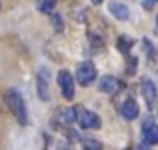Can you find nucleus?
Here are the masks:
<instances>
[{"mask_svg":"<svg viewBox=\"0 0 158 150\" xmlns=\"http://www.w3.org/2000/svg\"><path fill=\"white\" fill-rule=\"evenodd\" d=\"M4 100H6V106L10 108V112L14 114V118L18 120L22 126L28 124V110H26V102H24L22 94L16 88H8L4 92Z\"/></svg>","mask_w":158,"mask_h":150,"instance_id":"obj_1","label":"nucleus"},{"mask_svg":"<svg viewBox=\"0 0 158 150\" xmlns=\"http://www.w3.org/2000/svg\"><path fill=\"white\" fill-rule=\"evenodd\" d=\"M36 90H38V98L42 102L50 100V70L46 66L38 68V72H36Z\"/></svg>","mask_w":158,"mask_h":150,"instance_id":"obj_2","label":"nucleus"},{"mask_svg":"<svg viewBox=\"0 0 158 150\" xmlns=\"http://www.w3.org/2000/svg\"><path fill=\"white\" fill-rule=\"evenodd\" d=\"M76 122L80 128H100V118L98 114L86 110L82 106H76Z\"/></svg>","mask_w":158,"mask_h":150,"instance_id":"obj_3","label":"nucleus"},{"mask_svg":"<svg viewBox=\"0 0 158 150\" xmlns=\"http://www.w3.org/2000/svg\"><path fill=\"white\" fill-rule=\"evenodd\" d=\"M58 86H60V92L66 100L74 98V76L68 70H60L58 72Z\"/></svg>","mask_w":158,"mask_h":150,"instance_id":"obj_4","label":"nucleus"},{"mask_svg":"<svg viewBox=\"0 0 158 150\" xmlns=\"http://www.w3.org/2000/svg\"><path fill=\"white\" fill-rule=\"evenodd\" d=\"M76 80L80 82L82 86H88L96 80V68H94L92 62H82L76 70Z\"/></svg>","mask_w":158,"mask_h":150,"instance_id":"obj_5","label":"nucleus"},{"mask_svg":"<svg viewBox=\"0 0 158 150\" xmlns=\"http://www.w3.org/2000/svg\"><path fill=\"white\" fill-rule=\"evenodd\" d=\"M140 92H142V96H144L148 106L154 108V104L158 100V90H156V84L150 78H142V82H140Z\"/></svg>","mask_w":158,"mask_h":150,"instance_id":"obj_6","label":"nucleus"},{"mask_svg":"<svg viewBox=\"0 0 158 150\" xmlns=\"http://www.w3.org/2000/svg\"><path fill=\"white\" fill-rule=\"evenodd\" d=\"M138 112H140V108H138V102H136L134 98L124 100V104L120 106V114H122V118H126V120L138 118Z\"/></svg>","mask_w":158,"mask_h":150,"instance_id":"obj_7","label":"nucleus"},{"mask_svg":"<svg viewBox=\"0 0 158 150\" xmlns=\"http://www.w3.org/2000/svg\"><path fill=\"white\" fill-rule=\"evenodd\" d=\"M118 88H120V82L114 76H102L100 82H98V90L104 94H116Z\"/></svg>","mask_w":158,"mask_h":150,"instance_id":"obj_8","label":"nucleus"},{"mask_svg":"<svg viewBox=\"0 0 158 150\" xmlns=\"http://www.w3.org/2000/svg\"><path fill=\"white\" fill-rule=\"evenodd\" d=\"M144 130V142L146 144H158V124H154L152 120H146L142 126Z\"/></svg>","mask_w":158,"mask_h":150,"instance_id":"obj_9","label":"nucleus"},{"mask_svg":"<svg viewBox=\"0 0 158 150\" xmlns=\"http://www.w3.org/2000/svg\"><path fill=\"white\" fill-rule=\"evenodd\" d=\"M108 10H110V14L114 16V18H118V20H128V18H130L128 6H124L122 2H110Z\"/></svg>","mask_w":158,"mask_h":150,"instance_id":"obj_10","label":"nucleus"},{"mask_svg":"<svg viewBox=\"0 0 158 150\" xmlns=\"http://www.w3.org/2000/svg\"><path fill=\"white\" fill-rule=\"evenodd\" d=\"M58 120H60L62 124L76 122V108H60V110H58Z\"/></svg>","mask_w":158,"mask_h":150,"instance_id":"obj_11","label":"nucleus"},{"mask_svg":"<svg viewBox=\"0 0 158 150\" xmlns=\"http://www.w3.org/2000/svg\"><path fill=\"white\" fill-rule=\"evenodd\" d=\"M56 2L58 0H38V2H36V8H38L42 14H52Z\"/></svg>","mask_w":158,"mask_h":150,"instance_id":"obj_12","label":"nucleus"},{"mask_svg":"<svg viewBox=\"0 0 158 150\" xmlns=\"http://www.w3.org/2000/svg\"><path fill=\"white\" fill-rule=\"evenodd\" d=\"M118 48H120V52L128 54L130 48H132V38H128V36H120V38H118Z\"/></svg>","mask_w":158,"mask_h":150,"instance_id":"obj_13","label":"nucleus"},{"mask_svg":"<svg viewBox=\"0 0 158 150\" xmlns=\"http://www.w3.org/2000/svg\"><path fill=\"white\" fill-rule=\"evenodd\" d=\"M82 150H102V144L98 142V140L84 138V140H82Z\"/></svg>","mask_w":158,"mask_h":150,"instance_id":"obj_14","label":"nucleus"},{"mask_svg":"<svg viewBox=\"0 0 158 150\" xmlns=\"http://www.w3.org/2000/svg\"><path fill=\"white\" fill-rule=\"evenodd\" d=\"M50 18H52V22H54V28H56L58 32H62V16L56 14V12H52Z\"/></svg>","mask_w":158,"mask_h":150,"instance_id":"obj_15","label":"nucleus"},{"mask_svg":"<svg viewBox=\"0 0 158 150\" xmlns=\"http://www.w3.org/2000/svg\"><path fill=\"white\" fill-rule=\"evenodd\" d=\"M142 44H144V50H148V56H150V58H154V56H156V48L152 46V42H150V40H148V38H144V40H142Z\"/></svg>","mask_w":158,"mask_h":150,"instance_id":"obj_16","label":"nucleus"},{"mask_svg":"<svg viewBox=\"0 0 158 150\" xmlns=\"http://www.w3.org/2000/svg\"><path fill=\"white\" fill-rule=\"evenodd\" d=\"M154 2L156 0H142V4H144V8H148V10H150L152 6H154Z\"/></svg>","mask_w":158,"mask_h":150,"instance_id":"obj_17","label":"nucleus"},{"mask_svg":"<svg viewBox=\"0 0 158 150\" xmlns=\"http://www.w3.org/2000/svg\"><path fill=\"white\" fill-rule=\"evenodd\" d=\"M138 150H148V148L144 146V144H140V146H138Z\"/></svg>","mask_w":158,"mask_h":150,"instance_id":"obj_18","label":"nucleus"},{"mask_svg":"<svg viewBox=\"0 0 158 150\" xmlns=\"http://www.w3.org/2000/svg\"><path fill=\"white\" fill-rule=\"evenodd\" d=\"M92 2H94V4H100V2H102V0H92Z\"/></svg>","mask_w":158,"mask_h":150,"instance_id":"obj_19","label":"nucleus"},{"mask_svg":"<svg viewBox=\"0 0 158 150\" xmlns=\"http://www.w3.org/2000/svg\"><path fill=\"white\" fill-rule=\"evenodd\" d=\"M156 24H158V16H156Z\"/></svg>","mask_w":158,"mask_h":150,"instance_id":"obj_20","label":"nucleus"}]
</instances>
